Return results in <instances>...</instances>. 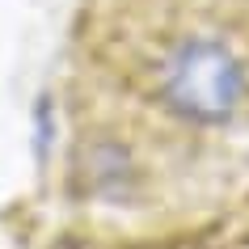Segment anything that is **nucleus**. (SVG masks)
Wrapping results in <instances>:
<instances>
[{"instance_id": "f257e3e1", "label": "nucleus", "mask_w": 249, "mask_h": 249, "mask_svg": "<svg viewBox=\"0 0 249 249\" xmlns=\"http://www.w3.org/2000/svg\"><path fill=\"white\" fill-rule=\"evenodd\" d=\"M157 89L165 110H173L178 118L195 127H220L241 114L249 97V72L236 51H228V42L195 34L165 55Z\"/></svg>"}, {"instance_id": "f03ea898", "label": "nucleus", "mask_w": 249, "mask_h": 249, "mask_svg": "<svg viewBox=\"0 0 249 249\" xmlns=\"http://www.w3.org/2000/svg\"><path fill=\"white\" fill-rule=\"evenodd\" d=\"M245 249H249V245H245Z\"/></svg>"}]
</instances>
